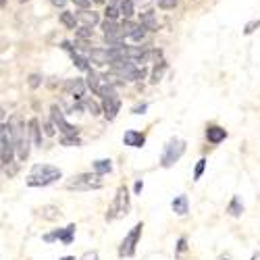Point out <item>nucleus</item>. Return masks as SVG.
<instances>
[{
    "label": "nucleus",
    "instance_id": "15",
    "mask_svg": "<svg viewBox=\"0 0 260 260\" xmlns=\"http://www.w3.org/2000/svg\"><path fill=\"white\" fill-rule=\"evenodd\" d=\"M227 138V131L223 127H219V125H210L206 129V140L210 144H220V141H225Z\"/></svg>",
    "mask_w": 260,
    "mask_h": 260
},
{
    "label": "nucleus",
    "instance_id": "36",
    "mask_svg": "<svg viewBox=\"0 0 260 260\" xmlns=\"http://www.w3.org/2000/svg\"><path fill=\"white\" fill-rule=\"evenodd\" d=\"M185 250H187V240L185 238H179L177 240V254H183Z\"/></svg>",
    "mask_w": 260,
    "mask_h": 260
},
{
    "label": "nucleus",
    "instance_id": "33",
    "mask_svg": "<svg viewBox=\"0 0 260 260\" xmlns=\"http://www.w3.org/2000/svg\"><path fill=\"white\" fill-rule=\"evenodd\" d=\"M164 69H167V65H164V62L160 65V69H159V67L154 69V73H152V81H154V83H159V81H160V77H162V71H164Z\"/></svg>",
    "mask_w": 260,
    "mask_h": 260
},
{
    "label": "nucleus",
    "instance_id": "46",
    "mask_svg": "<svg viewBox=\"0 0 260 260\" xmlns=\"http://www.w3.org/2000/svg\"><path fill=\"white\" fill-rule=\"evenodd\" d=\"M113 2H115V4H121V2H123V0H113Z\"/></svg>",
    "mask_w": 260,
    "mask_h": 260
},
{
    "label": "nucleus",
    "instance_id": "22",
    "mask_svg": "<svg viewBox=\"0 0 260 260\" xmlns=\"http://www.w3.org/2000/svg\"><path fill=\"white\" fill-rule=\"evenodd\" d=\"M241 212H243V204H241V198L240 196H233L231 202H229V215L231 217H241Z\"/></svg>",
    "mask_w": 260,
    "mask_h": 260
},
{
    "label": "nucleus",
    "instance_id": "37",
    "mask_svg": "<svg viewBox=\"0 0 260 260\" xmlns=\"http://www.w3.org/2000/svg\"><path fill=\"white\" fill-rule=\"evenodd\" d=\"M256 27H260V19H256V21L248 23V25H246V29H243V31H246V34H252V31H254Z\"/></svg>",
    "mask_w": 260,
    "mask_h": 260
},
{
    "label": "nucleus",
    "instance_id": "44",
    "mask_svg": "<svg viewBox=\"0 0 260 260\" xmlns=\"http://www.w3.org/2000/svg\"><path fill=\"white\" fill-rule=\"evenodd\" d=\"M250 260H260V252H256V254H254V256H252Z\"/></svg>",
    "mask_w": 260,
    "mask_h": 260
},
{
    "label": "nucleus",
    "instance_id": "27",
    "mask_svg": "<svg viewBox=\"0 0 260 260\" xmlns=\"http://www.w3.org/2000/svg\"><path fill=\"white\" fill-rule=\"evenodd\" d=\"M206 159H200L198 162H196V169H194V181H198L202 175H204V169H206Z\"/></svg>",
    "mask_w": 260,
    "mask_h": 260
},
{
    "label": "nucleus",
    "instance_id": "24",
    "mask_svg": "<svg viewBox=\"0 0 260 260\" xmlns=\"http://www.w3.org/2000/svg\"><path fill=\"white\" fill-rule=\"evenodd\" d=\"M40 215H42L44 219H48V220H54V219L60 217V210H59L57 206H44V208L40 210Z\"/></svg>",
    "mask_w": 260,
    "mask_h": 260
},
{
    "label": "nucleus",
    "instance_id": "2",
    "mask_svg": "<svg viewBox=\"0 0 260 260\" xmlns=\"http://www.w3.org/2000/svg\"><path fill=\"white\" fill-rule=\"evenodd\" d=\"M98 96L102 98V113H104V117L108 121H115L117 115H119V110H121V98L117 96L115 85L106 81L104 85H102V90L98 92Z\"/></svg>",
    "mask_w": 260,
    "mask_h": 260
},
{
    "label": "nucleus",
    "instance_id": "21",
    "mask_svg": "<svg viewBox=\"0 0 260 260\" xmlns=\"http://www.w3.org/2000/svg\"><path fill=\"white\" fill-rule=\"evenodd\" d=\"M77 19H80L81 23H85V25H96L98 23V13H94V11H85L81 9V13H77Z\"/></svg>",
    "mask_w": 260,
    "mask_h": 260
},
{
    "label": "nucleus",
    "instance_id": "5",
    "mask_svg": "<svg viewBox=\"0 0 260 260\" xmlns=\"http://www.w3.org/2000/svg\"><path fill=\"white\" fill-rule=\"evenodd\" d=\"M127 212H129V190L125 185H121L115 194V200L110 202V206L106 210V220L123 219Z\"/></svg>",
    "mask_w": 260,
    "mask_h": 260
},
{
    "label": "nucleus",
    "instance_id": "47",
    "mask_svg": "<svg viewBox=\"0 0 260 260\" xmlns=\"http://www.w3.org/2000/svg\"><path fill=\"white\" fill-rule=\"evenodd\" d=\"M94 2H98V4H102V2H104V0H94Z\"/></svg>",
    "mask_w": 260,
    "mask_h": 260
},
{
    "label": "nucleus",
    "instance_id": "4",
    "mask_svg": "<svg viewBox=\"0 0 260 260\" xmlns=\"http://www.w3.org/2000/svg\"><path fill=\"white\" fill-rule=\"evenodd\" d=\"M102 175L94 173H80L73 175L67 181V190H77V192H92V190H100L102 187Z\"/></svg>",
    "mask_w": 260,
    "mask_h": 260
},
{
    "label": "nucleus",
    "instance_id": "30",
    "mask_svg": "<svg viewBox=\"0 0 260 260\" xmlns=\"http://www.w3.org/2000/svg\"><path fill=\"white\" fill-rule=\"evenodd\" d=\"M144 38H146V27H144V25H141V23H140V25H138V29L133 31L131 40H133V42H141V40H144Z\"/></svg>",
    "mask_w": 260,
    "mask_h": 260
},
{
    "label": "nucleus",
    "instance_id": "41",
    "mask_svg": "<svg viewBox=\"0 0 260 260\" xmlns=\"http://www.w3.org/2000/svg\"><path fill=\"white\" fill-rule=\"evenodd\" d=\"M141 190H144V181L138 179V181H136V185H133V192H136V194H141Z\"/></svg>",
    "mask_w": 260,
    "mask_h": 260
},
{
    "label": "nucleus",
    "instance_id": "23",
    "mask_svg": "<svg viewBox=\"0 0 260 260\" xmlns=\"http://www.w3.org/2000/svg\"><path fill=\"white\" fill-rule=\"evenodd\" d=\"M77 21H80V19L75 17V13H69V11H62V13H60V23H62V25H65V27H69V29H75Z\"/></svg>",
    "mask_w": 260,
    "mask_h": 260
},
{
    "label": "nucleus",
    "instance_id": "26",
    "mask_svg": "<svg viewBox=\"0 0 260 260\" xmlns=\"http://www.w3.org/2000/svg\"><path fill=\"white\" fill-rule=\"evenodd\" d=\"M119 9H121V15L125 19H129L131 15H133V2L131 0H123V2L119 4Z\"/></svg>",
    "mask_w": 260,
    "mask_h": 260
},
{
    "label": "nucleus",
    "instance_id": "11",
    "mask_svg": "<svg viewBox=\"0 0 260 260\" xmlns=\"http://www.w3.org/2000/svg\"><path fill=\"white\" fill-rule=\"evenodd\" d=\"M85 85H88V81H83V80H80V77H75V80H69L65 83V92L69 94V96H73L75 100H83Z\"/></svg>",
    "mask_w": 260,
    "mask_h": 260
},
{
    "label": "nucleus",
    "instance_id": "9",
    "mask_svg": "<svg viewBox=\"0 0 260 260\" xmlns=\"http://www.w3.org/2000/svg\"><path fill=\"white\" fill-rule=\"evenodd\" d=\"M75 223H71V225H67L65 229H54V231H50V233H44L42 235V240L46 241V243H52V241H62L65 246H69L71 241H73V238H75Z\"/></svg>",
    "mask_w": 260,
    "mask_h": 260
},
{
    "label": "nucleus",
    "instance_id": "35",
    "mask_svg": "<svg viewBox=\"0 0 260 260\" xmlns=\"http://www.w3.org/2000/svg\"><path fill=\"white\" fill-rule=\"evenodd\" d=\"M159 6L160 9H175L177 0H159Z\"/></svg>",
    "mask_w": 260,
    "mask_h": 260
},
{
    "label": "nucleus",
    "instance_id": "10",
    "mask_svg": "<svg viewBox=\"0 0 260 260\" xmlns=\"http://www.w3.org/2000/svg\"><path fill=\"white\" fill-rule=\"evenodd\" d=\"M50 119L54 121V125H57V129L62 133V136H80V129L75 127V125H71V123H67V119L62 117V110L54 104L52 108H50Z\"/></svg>",
    "mask_w": 260,
    "mask_h": 260
},
{
    "label": "nucleus",
    "instance_id": "19",
    "mask_svg": "<svg viewBox=\"0 0 260 260\" xmlns=\"http://www.w3.org/2000/svg\"><path fill=\"white\" fill-rule=\"evenodd\" d=\"M92 171H96L98 175H108L110 171H113V160L110 159H100V160H94L92 162Z\"/></svg>",
    "mask_w": 260,
    "mask_h": 260
},
{
    "label": "nucleus",
    "instance_id": "34",
    "mask_svg": "<svg viewBox=\"0 0 260 260\" xmlns=\"http://www.w3.org/2000/svg\"><path fill=\"white\" fill-rule=\"evenodd\" d=\"M54 127H57V125H54V121H46V123H44V133H46L48 138H52V136H54Z\"/></svg>",
    "mask_w": 260,
    "mask_h": 260
},
{
    "label": "nucleus",
    "instance_id": "3",
    "mask_svg": "<svg viewBox=\"0 0 260 260\" xmlns=\"http://www.w3.org/2000/svg\"><path fill=\"white\" fill-rule=\"evenodd\" d=\"M15 154H17V146H15L13 127L11 123L2 121V129H0V160H2V167H9Z\"/></svg>",
    "mask_w": 260,
    "mask_h": 260
},
{
    "label": "nucleus",
    "instance_id": "28",
    "mask_svg": "<svg viewBox=\"0 0 260 260\" xmlns=\"http://www.w3.org/2000/svg\"><path fill=\"white\" fill-rule=\"evenodd\" d=\"M60 144L62 146H81V140H80V136H62Z\"/></svg>",
    "mask_w": 260,
    "mask_h": 260
},
{
    "label": "nucleus",
    "instance_id": "25",
    "mask_svg": "<svg viewBox=\"0 0 260 260\" xmlns=\"http://www.w3.org/2000/svg\"><path fill=\"white\" fill-rule=\"evenodd\" d=\"M136 29H138V23H133V21H129V19H125V21H123L121 31H123V36H125V38H131Z\"/></svg>",
    "mask_w": 260,
    "mask_h": 260
},
{
    "label": "nucleus",
    "instance_id": "40",
    "mask_svg": "<svg viewBox=\"0 0 260 260\" xmlns=\"http://www.w3.org/2000/svg\"><path fill=\"white\" fill-rule=\"evenodd\" d=\"M146 110H148V104H140V106H136V108H133L131 113H133V115H144Z\"/></svg>",
    "mask_w": 260,
    "mask_h": 260
},
{
    "label": "nucleus",
    "instance_id": "16",
    "mask_svg": "<svg viewBox=\"0 0 260 260\" xmlns=\"http://www.w3.org/2000/svg\"><path fill=\"white\" fill-rule=\"evenodd\" d=\"M71 59H73V65L77 67V69H80V71H90L92 67H90V59L88 57H85V54L83 52H80V50H71Z\"/></svg>",
    "mask_w": 260,
    "mask_h": 260
},
{
    "label": "nucleus",
    "instance_id": "29",
    "mask_svg": "<svg viewBox=\"0 0 260 260\" xmlns=\"http://www.w3.org/2000/svg\"><path fill=\"white\" fill-rule=\"evenodd\" d=\"M92 36H94V31L90 25H83L81 29H77V38H80V40H90Z\"/></svg>",
    "mask_w": 260,
    "mask_h": 260
},
{
    "label": "nucleus",
    "instance_id": "14",
    "mask_svg": "<svg viewBox=\"0 0 260 260\" xmlns=\"http://www.w3.org/2000/svg\"><path fill=\"white\" fill-rule=\"evenodd\" d=\"M171 208H173V212H175V215L185 217L187 212H190V200H187V196L185 194L177 196V198L171 202Z\"/></svg>",
    "mask_w": 260,
    "mask_h": 260
},
{
    "label": "nucleus",
    "instance_id": "43",
    "mask_svg": "<svg viewBox=\"0 0 260 260\" xmlns=\"http://www.w3.org/2000/svg\"><path fill=\"white\" fill-rule=\"evenodd\" d=\"M67 0H52V4H57V6H65Z\"/></svg>",
    "mask_w": 260,
    "mask_h": 260
},
{
    "label": "nucleus",
    "instance_id": "39",
    "mask_svg": "<svg viewBox=\"0 0 260 260\" xmlns=\"http://www.w3.org/2000/svg\"><path fill=\"white\" fill-rule=\"evenodd\" d=\"M40 83H42V77L40 75H31L29 77V85H31V88H38Z\"/></svg>",
    "mask_w": 260,
    "mask_h": 260
},
{
    "label": "nucleus",
    "instance_id": "7",
    "mask_svg": "<svg viewBox=\"0 0 260 260\" xmlns=\"http://www.w3.org/2000/svg\"><path fill=\"white\" fill-rule=\"evenodd\" d=\"M11 127H13L15 146H17V159L27 160V156H29V129H25V125H23L19 119H13Z\"/></svg>",
    "mask_w": 260,
    "mask_h": 260
},
{
    "label": "nucleus",
    "instance_id": "32",
    "mask_svg": "<svg viewBox=\"0 0 260 260\" xmlns=\"http://www.w3.org/2000/svg\"><path fill=\"white\" fill-rule=\"evenodd\" d=\"M83 106L88 108L92 115H98V113H100V106H98V104H96V102H94V100H85V98H83Z\"/></svg>",
    "mask_w": 260,
    "mask_h": 260
},
{
    "label": "nucleus",
    "instance_id": "18",
    "mask_svg": "<svg viewBox=\"0 0 260 260\" xmlns=\"http://www.w3.org/2000/svg\"><path fill=\"white\" fill-rule=\"evenodd\" d=\"M140 23H141V25H144L148 31H156V29H159V21H156V17H154L152 11L140 13Z\"/></svg>",
    "mask_w": 260,
    "mask_h": 260
},
{
    "label": "nucleus",
    "instance_id": "49",
    "mask_svg": "<svg viewBox=\"0 0 260 260\" xmlns=\"http://www.w3.org/2000/svg\"><path fill=\"white\" fill-rule=\"evenodd\" d=\"M223 260H229V258H223Z\"/></svg>",
    "mask_w": 260,
    "mask_h": 260
},
{
    "label": "nucleus",
    "instance_id": "42",
    "mask_svg": "<svg viewBox=\"0 0 260 260\" xmlns=\"http://www.w3.org/2000/svg\"><path fill=\"white\" fill-rule=\"evenodd\" d=\"M73 4H77L80 9H88V6H90V0H73Z\"/></svg>",
    "mask_w": 260,
    "mask_h": 260
},
{
    "label": "nucleus",
    "instance_id": "13",
    "mask_svg": "<svg viewBox=\"0 0 260 260\" xmlns=\"http://www.w3.org/2000/svg\"><path fill=\"white\" fill-rule=\"evenodd\" d=\"M88 59L96 65H110V52L108 48H90Z\"/></svg>",
    "mask_w": 260,
    "mask_h": 260
},
{
    "label": "nucleus",
    "instance_id": "45",
    "mask_svg": "<svg viewBox=\"0 0 260 260\" xmlns=\"http://www.w3.org/2000/svg\"><path fill=\"white\" fill-rule=\"evenodd\" d=\"M60 260H75V258H73V256H62Z\"/></svg>",
    "mask_w": 260,
    "mask_h": 260
},
{
    "label": "nucleus",
    "instance_id": "48",
    "mask_svg": "<svg viewBox=\"0 0 260 260\" xmlns=\"http://www.w3.org/2000/svg\"><path fill=\"white\" fill-rule=\"evenodd\" d=\"M21 2H27V0H21Z\"/></svg>",
    "mask_w": 260,
    "mask_h": 260
},
{
    "label": "nucleus",
    "instance_id": "12",
    "mask_svg": "<svg viewBox=\"0 0 260 260\" xmlns=\"http://www.w3.org/2000/svg\"><path fill=\"white\" fill-rule=\"evenodd\" d=\"M123 144L129 146V148H141L146 144V136L141 131H136V129H129L123 133Z\"/></svg>",
    "mask_w": 260,
    "mask_h": 260
},
{
    "label": "nucleus",
    "instance_id": "38",
    "mask_svg": "<svg viewBox=\"0 0 260 260\" xmlns=\"http://www.w3.org/2000/svg\"><path fill=\"white\" fill-rule=\"evenodd\" d=\"M80 260H98V252H94V250L85 252V254H83V256H81Z\"/></svg>",
    "mask_w": 260,
    "mask_h": 260
},
{
    "label": "nucleus",
    "instance_id": "17",
    "mask_svg": "<svg viewBox=\"0 0 260 260\" xmlns=\"http://www.w3.org/2000/svg\"><path fill=\"white\" fill-rule=\"evenodd\" d=\"M106 83V80H104V77H102V75H98L96 73V71H88V88L94 92V94H98L100 90H102V85H104Z\"/></svg>",
    "mask_w": 260,
    "mask_h": 260
},
{
    "label": "nucleus",
    "instance_id": "8",
    "mask_svg": "<svg viewBox=\"0 0 260 260\" xmlns=\"http://www.w3.org/2000/svg\"><path fill=\"white\" fill-rule=\"evenodd\" d=\"M141 229H144V223H138L133 229L125 235L123 241H121V246H119V256L121 258H131V256H136V248H138V241L141 238Z\"/></svg>",
    "mask_w": 260,
    "mask_h": 260
},
{
    "label": "nucleus",
    "instance_id": "1",
    "mask_svg": "<svg viewBox=\"0 0 260 260\" xmlns=\"http://www.w3.org/2000/svg\"><path fill=\"white\" fill-rule=\"evenodd\" d=\"M60 177H62V171L59 167H54V164H34L25 183L29 187H46L54 183V181H59Z\"/></svg>",
    "mask_w": 260,
    "mask_h": 260
},
{
    "label": "nucleus",
    "instance_id": "6",
    "mask_svg": "<svg viewBox=\"0 0 260 260\" xmlns=\"http://www.w3.org/2000/svg\"><path fill=\"white\" fill-rule=\"evenodd\" d=\"M185 154V141L179 138H173L167 141V146L162 148L160 154V167L162 169H171L175 162H179V159Z\"/></svg>",
    "mask_w": 260,
    "mask_h": 260
},
{
    "label": "nucleus",
    "instance_id": "20",
    "mask_svg": "<svg viewBox=\"0 0 260 260\" xmlns=\"http://www.w3.org/2000/svg\"><path fill=\"white\" fill-rule=\"evenodd\" d=\"M29 136L34 140V146H42V129H40V121L38 119L29 121Z\"/></svg>",
    "mask_w": 260,
    "mask_h": 260
},
{
    "label": "nucleus",
    "instance_id": "31",
    "mask_svg": "<svg viewBox=\"0 0 260 260\" xmlns=\"http://www.w3.org/2000/svg\"><path fill=\"white\" fill-rule=\"evenodd\" d=\"M119 13H121V9H117L115 4H110V6H106V11H104V15H106V19H117L119 17Z\"/></svg>",
    "mask_w": 260,
    "mask_h": 260
}]
</instances>
